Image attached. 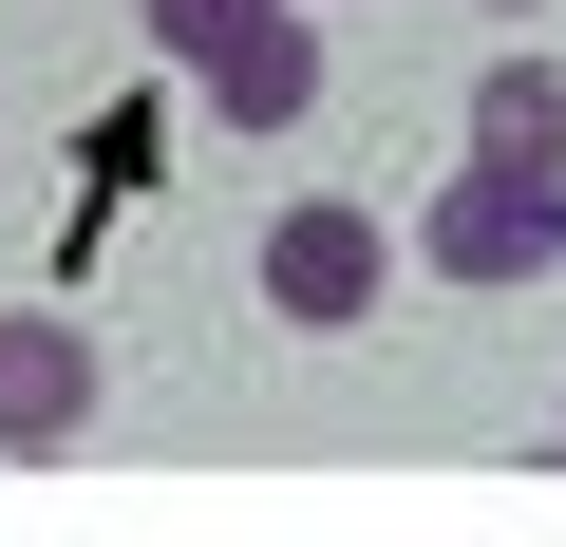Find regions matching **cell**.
Listing matches in <instances>:
<instances>
[{
  "label": "cell",
  "mask_w": 566,
  "mask_h": 547,
  "mask_svg": "<svg viewBox=\"0 0 566 547\" xmlns=\"http://www.w3.org/2000/svg\"><path fill=\"white\" fill-rule=\"evenodd\" d=\"M170 76H189L227 133H303V114H322V20H303V0H245V20H227L208 57H170Z\"/></svg>",
  "instance_id": "obj_2"
},
{
  "label": "cell",
  "mask_w": 566,
  "mask_h": 547,
  "mask_svg": "<svg viewBox=\"0 0 566 547\" xmlns=\"http://www.w3.org/2000/svg\"><path fill=\"white\" fill-rule=\"evenodd\" d=\"M133 20H151V39H170V57H208V39H227V20H245V0H133Z\"/></svg>",
  "instance_id": "obj_6"
},
{
  "label": "cell",
  "mask_w": 566,
  "mask_h": 547,
  "mask_svg": "<svg viewBox=\"0 0 566 547\" xmlns=\"http://www.w3.org/2000/svg\"><path fill=\"white\" fill-rule=\"evenodd\" d=\"M472 151L566 170V76H547V57H491V76H472Z\"/></svg>",
  "instance_id": "obj_5"
},
{
  "label": "cell",
  "mask_w": 566,
  "mask_h": 547,
  "mask_svg": "<svg viewBox=\"0 0 566 547\" xmlns=\"http://www.w3.org/2000/svg\"><path fill=\"white\" fill-rule=\"evenodd\" d=\"M95 434V322L0 303V453H76Z\"/></svg>",
  "instance_id": "obj_4"
},
{
  "label": "cell",
  "mask_w": 566,
  "mask_h": 547,
  "mask_svg": "<svg viewBox=\"0 0 566 547\" xmlns=\"http://www.w3.org/2000/svg\"><path fill=\"white\" fill-rule=\"evenodd\" d=\"M416 264H434V284H547V264H566V170L472 151V170L416 208Z\"/></svg>",
  "instance_id": "obj_1"
},
{
  "label": "cell",
  "mask_w": 566,
  "mask_h": 547,
  "mask_svg": "<svg viewBox=\"0 0 566 547\" xmlns=\"http://www.w3.org/2000/svg\"><path fill=\"white\" fill-rule=\"evenodd\" d=\"M472 20H547V0H472Z\"/></svg>",
  "instance_id": "obj_7"
},
{
  "label": "cell",
  "mask_w": 566,
  "mask_h": 547,
  "mask_svg": "<svg viewBox=\"0 0 566 547\" xmlns=\"http://www.w3.org/2000/svg\"><path fill=\"white\" fill-rule=\"evenodd\" d=\"M378 264H397V245H378V208H340V189H322V208H283V227H264V303L340 340V322H378Z\"/></svg>",
  "instance_id": "obj_3"
}]
</instances>
